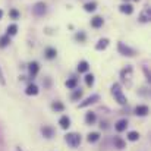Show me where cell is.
<instances>
[{
    "instance_id": "d4e9b609",
    "label": "cell",
    "mask_w": 151,
    "mask_h": 151,
    "mask_svg": "<svg viewBox=\"0 0 151 151\" xmlns=\"http://www.w3.org/2000/svg\"><path fill=\"white\" fill-rule=\"evenodd\" d=\"M128 139H129V141H138V139H139V133L135 132V131H132V132L128 133Z\"/></svg>"
},
{
    "instance_id": "603a6c76",
    "label": "cell",
    "mask_w": 151,
    "mask_h": 151,
    "mask_svg": "<svg viewBox=\"0 0 151 151\" xmlns=\"http://www.w3.org/2000/svg\"><path fill=\"white\" fill-rule=\"evenodd\" d=\"M85 122L88 123V125H92L94 122H95V113H87V116H85Z\"/></svg>"
},
{
    "instance_id": "484cf974",
    "label": "cell",
    "mask_w": 151,
    "mask_h": 151,
    "mask_svg": "<svg viewBox=\"0 0 151 151\" xmlns=\"http://www.w3.org/2000/svg\"><path fill=\"white\" fill-rule=\"evenodd\" d=\"M16 32H18V27H16L15 24L8 27V35H15Z\"/></svg>"
},
{
    "instance_id": "44dd1931",
    "label": "cell",
    "mask_w": 151,
    "mask_h": 151,
    "mask_svg": "<svg viewBox=\"0 0 151 151\" xmlns=\"http://www.w3.org/2000/svg\"><path fill=\"white\" fill-rule=\"evenodd\" d=\"M88 69H90V65H88V62H85V60L79 62V65H78V71H79V72H87Z\"/></svg>"
},
{
    "instance_id": "9c48e42d",
    "label": "cell",
    "mask_w": 151,
    "mask_h": 151,
    "mask_svg": "<svg viewBox=\"0 0 151 151\" xmlns=\"http://www.w3.org/2000/svg\"><path fill=\"white\" fill-rule=\"evenodd\" d=\"M150 18H151V11H150V8H145L144 12H142L141 16H139V21H141V22H148Z\"/></svg>"
},
{
    "instance_id": "d6986e66",
    "label": "cell",
    "mask_w": 151,
    "mask_h": 151,
    "mask_svg": "<svg viewBox=\"0 0 151 151\" xmlns=\"http://www.w3.org/2000/svg\"><path fill=\"white\" fill-rule=\"evenodd\" d=\"M76 85H78V79H76V78H71V79L66 81V87H68L69 90H75Z\"/></svg>"
},
{
    "instance_id": "2e32d148",
    "label": "cell",
    "mask_w": 151,
    "mask_h": 151,
    "mask_svg": "<svg viewBox=\"0 0 151 151\" xmlns=\"http://www.w3.org/2000/svg\"><path fill=\"white\" fill-rule=\"evenodd\" d=\"M56 54H57L56 49H52V47L46 49V52H44V56H46L47 59H54V57H56Z\"/></svg>"
},
{
    "instance_id": "4fadbf2b",
    "label": "cell",
    "mask_w": 151,
    "mask_h": 151,
    "mask_svg": "<svg viewBox=\"0 0 151 151\" xmlns=\"http://www.w3.org/2000/svg\"><path fill=\"white\" fill-rule=\"evenodd\" d=\"M119 9H120V12H122V13H126V15H131V13L133 12V8H132L129 3H123Z\"/></svg>"
},
{
    "instance_id": "7c38bea8",
    "label": "cell",
    "mask_w": 151,
    "mask_h": 151,
    "mask_svg": "<svg viewBox=\"0 0 151 151\" xmlns=\"http://www.w3.org/2000/svg\"><path fill=\"white\" fill-rule=\"evenodd\" d=\"M41 133H43L46 138H52V136L54 135V129L50 128V126H43V128H41Z\"/></svg>"
},
{
    "instance_id": "cb8c5ba5",
    "label": "cell",
    "mask_w": 151,
    "mask_h": 151,
    "mask_svg": "<svg viewBox=\"0 0 151 151\" xmlns=\"http://www.w3.org/2000/svg\"><path fill=\"white\" fill-rule=\"evenodd\" d=\"M98 138H100V133H98V132H91L87 139H88V142H95V141H98Z\"/></svg>"
},
{
    "instance_id": "ffe728a7",
    "label": "cell",
    "mask_w": 151,
    "mask_h": 151,
    "mask_svg": "<svg viewBox=\"0 0 151 151\" xmlns=\"http://www.w3.org/2000/svg\"><path fill=\"white\" fill-rule=\"evenodd\" d=\"M9 43H11L9 35H3V37H0V47H2V49L8 47V46H9Z\"/></svg>"
},
{
    "instance_id": "277c9868",
    "label": "cell",
    "mask_w": 151,
    "mask_h": 151,
    "mask_svg": "<svg viewBox=\"0 0 151 151\" xmlns=\"http://www.w3.org/2000/svg\"><path fill=\"white\" fill-rule=\"evenodd\" d=\"M117 49H119V52H120L123 56H128V57L135 56V50H132L131 47L125 46V43H119V44H117Z\"/></svg>"
},
{
    "instance_id": "6da1fadb",
    "label": "cell",
    "mask_w": 151,
    "mask_h": 151,
    "mask_svg": "<svg viewBox=\"0 0 151 151\" xmlns=\"http://www.w3.org/2000/svg\"><path fill=\"white\" fill-rule=\"evenodd\" d=\"M111 94H113L114 100H116L120 106H125V104L128 103V100H126V97L123 95V91H122V88H120L119 84H113V87H111Z\"/></svg>"
},
{
    "instance_id": "836d02e7",
    "label": "cell",
    "mask_w": 151,
    "mask_h": 151,
    "mask_svg": "<svg viewBox=\"0 0 151 151\" xmlns=\"http://www.w3.org/2000/svg\"><path fill=\"white\" fill-rule=\"evenodd\" d=\"M16 151H21V150H19V148H18V150H16Z\"/></svg>"
},
{
    "instance_id": "f1b7e54d",
    "label": "cell",
    "mask_w": 151,
    "mask_h": 151,
    "mask_svg": "<svg viewBox=\"0 0 151 151\" xmlns=\"http://www.w3.org/2000/svg\"><path fill=\"white\" fill-rule=\"evenodd\" d=\"M82 97V91L81 90H75V92L72 94V100H79Z\"/></svg>"
},
{
    "instance_id": "8fae6325",
    "label": "cell",
    "mask_w": 151,
    "mask_h": 151,
    "mask_svg": "<svg viewBox=\"0 0 151 151\" xmlns=\"http://www.w3.org/2000/svg\"><path fill=\"white\" fill-rule=\"evenodd\" d=\"M59 125H60L62 129H68V128L71 126V119H69L68 116H62L60 120H59Z\"/></svg>"
},
{
    "instance_id": "e0dca14e",
    "label": "cell",
    "mask_w": 151,
    "mask_h": 151,
    "mask_svg": "<svg viewBox=\"0 0 151 151\" xmlns=\"http://www.w3.org/2000/svg\"><path fill=\"white\" fill-rule=\"evenodd\" d=\"M107 46H109V40H107V38H101V40L97 43L95 49H97V50H104Z\"/></svg>"
},
{
    "instance_id": "3957f363",
    "label": "cell",
    "mask_w": 151,
    "mask_h": 151,
    "mask_svg": "<svg viewBox=\"0 0 151 151\" xmlns=\"http://www.w3.org/2000/svg\"><path fill=\"white\" fill-rule=\"evenodd\" d=\"M46 8H47V6H46L43 2H38V3L34 5V8H32V13H34L35 16H43V15L46 13V11H47Z\"/></svg>"
},
{
    "instance_id": "52a82bcc",
    "label": "cell",
    "mask_w": 151,
    "mask_h": 151,
    "mask_svg": "<svg viewBox=\"0 0 151 151\" xmlns=\"http://www.w3.org/2000/svg\"><path fill=\"white\" fill-rule=\"evenodd\" d=\"M38 69H40V66H38L37 62H31V63L28 65V71H30V75H31L32 78L38 73Z\"/></svg>"
},
{
    "instance_id": "ba28073f",
    "label": "cell",
    "mask_w": 151,
    "mask_h": 151,
    "mask_svg": "<svg viewBox=\"0 0 151 151\" xmlns=\"http://www.w3.org/2000/svg\"><path fill=\"white\" fill-rule=\"evenodd\" d=\"M126 126H128V120H126V119H120V120H117L116 125H114V128H116L117 132H123V131L126 129Z\"/></svg>"
},
{
    "instance_id": "4316f807",
    "label": "cell",
    "mask_w": 151,
    "mask_h": 151,
    "mask_svg": "<svg viewBox=\"0 0 151 151\" xmlns=\"http://www.w3.org/2000/svg\"><path fill=\"white\" fill-rule=\"evenodd\" d=\"M84 8H85V11H87V12H94V11H95V8H97V5H95V3H87Z\"/></svg>"
},
{
    "instance_id": "5b68a950",
    "label": "cell",
    "mask_w": 151,
    "mask_h": 151,
    "mask_svg": "<svg viewBox=\"0 0 151 151\" xmlns=\"http://www.w3.org/2000/svg\"><path fill=\"white\" fill-rule=\"evenodd\" d=\"M131 75H132V68H131V66H128L126 69L122 71V81L126 82L128 85L131 84Z\"/></svg>"
},
{
    "instance_id": "d590c367",
    "label": "cell",
    "mask_w": 151,
    "mask_h": 151,
    "mask_svg": "<svg viewBox=\"0 0 151 151\" xmlns=\"http://www.w3.org/2000/svg\"><path fill=\"white\" fill-rule=\"evenodd\" d=\"M126 2H128V0H126Z\"/></svg>"
},
{
    "instance_id": "1f68e13d",
    "label": "cell",
    "mask_w": 151,
    "mask_h": 151,
    "mask_svg": "<svg viewBox=\"0 0 151 151\" xmlns=\"http://www.w3.org/2000/svg\"><path fill=\"white\" fill-rule=\"evenodd\" d=\"M0 84H5V79H3V73L0 71Z\"/></svg>"
},
{
    "instance_id": "4dcf8cb0",
    "label": "cell",
    "mask_w": 151,
    "mask_h": 151,
    "mask_svg": "<svg viewBox=\"0 0 151 151\" xmlns=\"http://www.w3.org/2000/svg\"><path fill=\"white\" fill-rule=\"evenodd\" d=\"M75 38H76L78 41H81V43H82V41L85 40V34H84V32H78V34L75 35Z\"/></svg>"
},
{
    "instance_id": "7a4b0ae2",
    "label": "cell",
    "mask_w": 151,
    "mask_h": 151,
    "mask_svg": "<svg viewBox=\"0 0 151 151\" xmlns=\"http://www.w3.org/2000/svg\"><path fill=\"white\" fill-rule=\"evenodd\" d=\"M65 139H66V142H68L71 147H78V145L81 144V135H79V133H73V132H72V133H68Z\"/></svg>"
},
{
    "instance_id": "d6a6232c",
    "label": "cell",
    "mask_w": 151,
    "mask_h": 151,
    "mask_svg": "<svg viewBox=\"0 0 151 151\" xmlns=\"http://www.w3.org/2000/svg\"><path fill=\"white\" fill-rule=\"evenodd\" d=\"M2 16H3V11L0 9V19H2Z\"/></svg>"
},
{
    "instance_id": "9a60e30c",
    "label": "cell",
    "mask_w": 151,
    "mask_h": 151,
    "mask_svg": "<svg viewBox=\"0 0 151 151\" xmlns=\"http://www.w3.org/2000/svg\"><path fill=\"white\" fill-rule=\"evenodd\" d=\"M103 18H100V16H95V18H92L91 19V27H94V28H100L101 25H103Z\"/></svg>"
},
{
    "instance_id": "83f0119b",
    "label": "cell",
    "mask_w": 151,
    "mask_h": 151,
    "mask_svg": "<svg viewBox=\"0 0 151 151\" xmlns=\"http://www.w3.org/2000/svg\"><path fill=\"white\" fill-rule=\"evenodd\" d=\"M85 82H87L88 87L94 85V76H92V75H87V76H85Z\"/></svg>"
},
{
    "instance_id": "7402d4cb",
    "label": "cell",
    "mask_w": 151,
    "mask_h": 151,
    "mask_svg": "<svg viewBox=\"0 0 151 151\" xmlns=\"http://www.w3.org/2000/svg\"><path fill=\"white\" fill-rule=\"evenodd\" d=\"M52 109H53L54 111H63V110H65V106H63L60 101H54V103L52 104Z\"/></svg>"
},
{
    "instance_id": "ac0fdd59",
    "label": "cell",
    "mask_w": 151,
    "mask_h": 151,
    "mask_svg": "<svg viewBox=\"0 0 151 151\" xmlns=\"http://www.w3.org/2000/svg\"><path fill=\"white\" fill-rule=\"evenodd\" d=\"M113 142H114V147H116V148H119V150L125 148V141H123V139H122L120 136H114Z\"/></svg>"
},
{
    "instance_id": "8992f818",
    "label": "cell",
    "mask_w": 151,
    "mask_h": 151,
    "mask_svg": "<svg viewBox=\"0 0 151 151\" xmlns=\"http://www.w3.org/2000/svg\"><path fill=\"white\" fill-rule=\"evenodd\" d=\"M100 100V95H91V97H88L85 101H82L81 104H79V107H87V106H90V104H94V103H97Z\"/></svg>"
},
{
    "instance_id": "e575fe53",
    "label": "cell",
    "mask_w": 151,
    "mask_h": 151,
    "mask_svg": "<svg viewBox=\"0 0 151 151\" xmlns=\"http://www.w3.org/2000/svg\"><path fill=\"white\" fill-rule=\"evenodd\" d=\"M135 2H138V0H135Z\"/></svg>"
},
{
    "instance_id": "30bf717a",
    "label": "cell",
    "mask_w": 151,
    "mask_h": 151,
    "mask_svg": "<svg viewBox=\"0 0 151 151\" xmlns=\"http://www.w3.org/2000/svg\"><path fill=\"white\" fill-rule=\"evenodd\" d=\"M25 94H27V95H37V94H38V87L34 85V84L28 85L27 90H25Z\"/></svg>"
},
{
    "instance_id": "5bb4252c",
    "label": "cell",
    "mask_w": 151,
    "mask_h": 151,
    "mask_svg": "<svg viewBox=\"0 0 151 151\" xmlns=\"http://www.w3.org/2000/svg\"><path fill=\"white\" fill-rule=\"evenodd\" d=\"M135 114H138V116H145V114H148V107H147V106H136Z\"/></svg>"
},
{
    "instance_id": "f546056e",
    "label": "cell",
    "mask_w": 151,
    "mask_h": 151,
    "mask_svg": "<svg viewBox=\"0 0 151 151\" xmlns=\"http://www.w3.org/2000/svg\"><path fill=\"white\" fill-rule=\"evenodd\" d=\"M9 15H11L12 19H18V18H19V12H18L16 9H12V11L9 12Z\"/></svg>"
}]
</instances>
